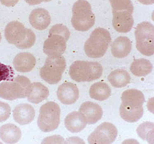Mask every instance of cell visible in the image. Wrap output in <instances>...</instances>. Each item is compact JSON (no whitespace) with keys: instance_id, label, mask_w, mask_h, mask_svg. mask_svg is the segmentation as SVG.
<instances>
[{"instance_id":"1","label":"cell","mask_w":154,"mask_h":144,"mask_svg":"<svg viewBox=\"0 0 154 144\" xmlns=\"http://www.w3.org/2000/svg\"><path fill=\"white\" fill-rule=\"evenodd\" d=\"M113 13L112 24L117 32L127 33L131 31L134 23V6L130 0L110 1Z\"/></svg>"},{"instance_id":"5","label":"cell","mask_w":154,"mask_h":144,"mask_svg":"<svg viewBox=\"0 0 154 144\" xmlns=\"http://www.w3.org/2000/svg\"><path fill=\"white\" fill-rule=\"evenodd\" d=\"M102 72V65L97 62L76 61L71 65L69 74L76 82H90L99 79Z\"/></svg>"},{"instance_id":"16","label":"cell","mask_w":154,"mask_h":144,"mask_svg":"<svg viewBox=\"0 0 154 144\" xmlns=\"http://www.w3.org/2000/svg\"><path fill=\"white\" fill-rule=\"evenodd\" d=\"M29 22L34 28L38 30L47 29L51 23V17L48 11L42 8L33 10L29 16Z\"/></svg>"},{"instance_id":"24","label":"cell","mask_w":154,"mask_h":144,"mask_svg":"<svg viewBox=\"0 0 154 144\" xmlns=\"http://www.w3.org/2000/svg\"><path fill=\"white\" fill-rule=\"evenodd\" d=\"M152 64L145 58L134 59L130 67L132 74L137 77H143L150 74L152 71Z\"/></svg>"},{"instance_id":"12","label":"cell","mask_w":154,"mask_h":144,"mask_svg":"<svg viewBox=\"0 0 154 144\" xmlns=\"http://www.w3.org/2000/svg\"><path fill=\"white\" fill-rule=\"evenodd\" d=\"M57 95L58 99L63 104L72 105L78 100L79 90L74 83L66 82L58 87Z\"/></svg>"},{"instance_id":"18","label":"cell","mask_w":154,"mask_h":144,"mask_svg":"<svg viewBox=\"0 0 154 144\" xmlns=\"http://www.w3.org/2000/svg\"><path fill=\"white\" fill-rule=\"evenodd\" d=\"M87 124L83 114L77 111L71 112L65 119L66 129L73 133L81 132L86 127Z\"/></svg>"},{"instance_id":"2","label":"cell","mask_w":154,"mask_h":144,"mask_svg":"<svg viewBox=\"0 0 154 144\" xmlns=\"http://www.w3.org/2000/svg\"><path fill=\"white\" fill-rule=\"evenodd\" d=\"M70 36V33L66 26L62 24L53 26L44 44V52L49 57L61 56L66 50V42Z\"/></svg>"},{"instance_id":"7","label":"cell","mask_w":154,"mask_h":144,"mask_svg":"<svg viewBox=\"0 0 154 144\" xmlns=\"http://www.w3.org/2000/svg\"><path fill=\"white\" fill-rule=\"evenodd\" d=\"M31 84L27 77L18 75L12 81L0 84V97L9 101L26 98Z\"/></svg>"},{"instance_id":"13","label":"cell","mask_w":154,"mask_h":144,"mask_svg":"<svg viewBox=\"0 0 154 144\" xmlns=\"http://www.w3.org/2000/svg\"><path fill=\"white\" fill-rule=\"evenodd\" d=\"M121 98L122 101L121 105L127 108H142L145 102L143 93L141 91L134 89H130L124 92Z\"/></svg>"},{"instance_id":"6","label":"cell","mask_w":154,"mask_h":144,"mask_svg":"<svg viewBox=\"0 0 154 144\" xmlns=\"http://www.w3.org/2000/svg\"><path fill=\"white\" fill-rule=\"evenodd\" d=\"M71 23L77 31H88L95 24V17L91 4L86 1L80 0L74 3L72 9Z\"/></svg>"},{"instance_id":"29","label":"cell","mask_w":154,"mask_h":144,"mask_svg":"<svg viewBox=\"0 0 154 144\" xmlns=\"http://www.w3.org/2000/svg\"><path fill=\"white\" fill-rule=\"evenodd\" d=\"M2 35H1V33H0V42H1V40H2Z\"/></svg>"},{"instance_id":"9","label":"cell","mask_w":154,"mask_h":144,"mask_svg":"<svg viewBox=\"0 0 154 144\" xmlns=\"http://www.w3.org/2000/svg\"><path fill=\"white\" fill-rule=\"evenodd\" d=\"M154 26L150 22H143L136 27V48L144 55L151 56L154 54Z\"/></svg>"},{"instance_id":"17","label":"cell","mask_w":154,"mask_h":144,"mask_svg":"<svg viewBox=\"0 0 154 144\" xmlns=\"http://www.w3.org/2000/svg\"><path fill=\"white\" fill-rule=\"evenodd\" d=\"M36 63L35 57L29 52H21L17 54L13 61L16 70L21 73L31 71L34 68Z\"/></svg>"},{"instance_id":"10","label":"cell","mask_w":154,"mask_h":144,"mask_svg":"<svg viewBox=\"0 0 154 144\" xmlns=\"http://www.w3.org/2000/svg\"><path fill=\"white\" fill-rule=\"evenodd\" d=\"M66 59L63 56L49 57L40 70V77L49 84H57L61 80L66 68Z\"/></svg>"},{"instance_id":"8","label":"cell","mask_w":154,"mask_h":144,"mask_svg":"<svg viewBox=\"0 0 154 144\" xmlns=\"http://www.w3.org/2000/svg\"><path fill=\"white\" fill-rule=\"evenodd\" d=\"M60 108L57 103L49 101L40 108L38 125L44 132L53 131L58 128L60 122Z\"/></svg>"},{"instance_id":"20","label":"cell","mask_w":154,"mask_h":144,"mask_svg":"<svg viewBox=\"0 0 154 144\" xmlns=\"http://www.w3.org/2000/svg\"><path fill=\"white\" fill-rule=\"evenodd\" d=\"M21 136V130L15 125L8 124L0 128V138L6 143H16L19 141Z\"/></svg>"},{"instance_id":"11","label":"cell","mask_w":154,"mask_h":144,"mask_svg":"<svg viewBox=\"0 0 154 144\" xmlns=\"http://www.w3.org/2000/svg\"><path fill=\"white\" fill-rule=\"evenodd\" d=\"M117 136V129L114 125L104 122L90 135L88 140L89 144H109L115 140Z\"/></svg>"},{"instance_id":"15","label":"cell","mask_w":154,"mask_h":144,"mask_svg":"<svg viewBox=\"0 0 154 144\" xmlns=\"http://www.w3.org/2000/svg\"><path fill=\"white\" fill-rule=\"evenodd\" d=\"M35 110L32 105L23 103L16 106L13 112L14 120L19 124L24 125L29 124L34 119Z\"/></svg>"},{"instance_id":"28","label":"cell","mask_w":154,"mask_h":144,"mask_svg":"<svg viewBox=\"0 0 154 144\" xmlns=\"http://www.w3.org/2000/svg\"><path fill=\"white\" fill-rule=\"evenodd\" d=\"M11 114V108L8 103L0 101V122L7 120Z\"/></svg>"},{"instance_id":"4","label":"cell","mask_w":154,"mask_h":144,"mask_svg":"<svg viewBox=\"0 0 154 144\" xmlns=\"http://www.w3.org/2000/svg\"><path fill=\"white\" fill-rule=\"evenodd\" d=\"M111 41L112 38L108 30L104 28H96L85 41L84 46L85 53L90 58H100L105 55Z\"/></svg>"},{"instance_id":"25","label":"cell","mask_w":154,"mask_h":144,"mask_svg":"<svg viewBox=\"0 0 154 144\" xmlns=\"http://www.w3.org/2000/svg\"><path fill=\"white\" fill-rule=\"evenodd\" d=\"M120 114L125 121L130 123L137 122L143 114V108L138 109L127 108L121 105Z\"/></svg>"},{"instance_id":"26","label":"cell","mask_w":154,"mask_h":144,"mask_svg":"<svg viewBox=\"0 0 154 144\" xmlns=\"http://www.w3.org/2000/svg\"><path fill=\"white\" fill-rule=\"evenodd\" d=\"M137 133L140 138L149 143L154 141V123L146 121L143 123L138 127Z\"/></svg>"},{"instance_id":"21","label":"cell","mask_w":154,"mask_h":144,"mask_svg":"<svg viewBox=\"0 0 154 144\" xmlns=\"http://www.w3.org/2000/svg\"><path fill=\"white\" fill-rule=\"evenodd\" d=\"M49 93L48 87L39 82H35L31 84L27 98L29 102L38 104L48 98Z\"/></svg>"},{"instance_id":"23","label":"cell","mask_w":154,"mask_h":144,"mask_svg":"<svg viewBox=\"0 0 154 144\" xmlns=\"http://www.w3.org/2000/svg\"><path fill=\"white\" fill-rule=\"evenodd\" d=\"M112 91L106 83L99 82L94 83L91 86L89 94L92 99L97 101H104L111 95Z\"/></svg>"},{"instance_id":"19","label":"cell","mask_w":154,"mask_h":144,"mask_svg":"<svg viewBox=\"0 0 154 144\" xmlns=\"http://www.w3.org/2000/svg\"><path fill=\"white\" fill-rule=\"evenodd\" d=\"M131 47V40L128 37L120 36L112 42L111 52L112 55L117 58H124L130 53Z\"/></svg>"},{"instance_id":"22","label":"cell","mask_w":154,"mask_h":144,"mask_svg":"<svg viewBox=\"0 0 154 144\" xmlns=\"http://www.w3.org/2000/svg\"><path fill=\"white\" fill-rule=\"evenodd\" d=\"M108 79L112 86L116 88L125 87L131 81L128 72L122 69L115 70L108 76Z\"/></svg>"},{"instance_id":"3","label":"cell","mask_w":154,"mask_h":144,"mask_svg":"<svg viewBox=\"0 0 154 144\" xmlns=\"http://www.w3.org/2000/svg\"><path fill=\"white\" fill-rule=\"evenodd\" d=\"M5 36L9 43L20 49L31 48L35 42V35L33 31L26 29L18 21L8 23L5 28Z\"/></svg>"},{"instance_id":"27","label":"cell","mask_w":154,"mask_h":144,"mask_svg":"<svg viewBox=\"0 0 154 144\" xmlns=\"http://www.w3.org/2000/svg\"><path fill=\"white\" fill-rule=\"evenodd\" d=\"M14 72L12 67L0 63V82L12 81L14 79Z\"/></svg>"},{"instance_id":"14","label":"cell","mask_w":154,"mask_h":144,"mask_svg":"<svg viewBox=\"0 0 154 144\" xmlns=\"http://www.w3.org/2000/svg\"><path fill=\"white\" fill-rule=\"evenodd\" d=\"M79 111L89 124H95L102 119L103 115V111L100 106L91 101L83 103Z\"/></svg>"}]
</instances>
